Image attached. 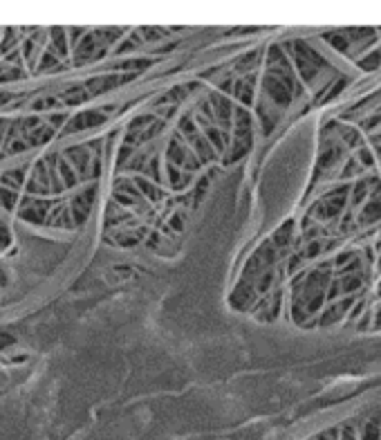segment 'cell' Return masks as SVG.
<instances>
[{
    "label": "cell",
    "mask_w": 381,
    "mask_h": 440,
    "mask_svg": "<svg viewBox=\"0 0 381 440\" xmlns=\"http://www.w3.org/2000/svg\"><path fill=\"white\" fill-rule=\"evenodd\" d=\"M363 166L356 162V157H348L346 160V166L341 169V173H339V178H341V182H348L350 178H361V173H363Z\"/></svg>",
    "instance_id": "obj_28"
},
{
    "label": "cell",
    "mask_w": 381,
    "mask_h": 440,
    "mask_svg": "<svg viewBox=\"0 0 381 440\" xmlns=\"http://www.w3.org/2000/svg\"><path fill=\"white\" fill-rule=\"evenodd\" d=\"M361 440H381V411H373L359 427Z\"/></svg>",
    "instance_id": "obj_21"
},
{
    "label": "cell",
    "mask_w": 381,
    "mask_h": 440,
    "mask_svg": "<svg viewBox=\"0 0 381 440\" xmlns=\"http://www.w3.org/2000/svg\"><path fill=\"white\" fill-rule=\"evenodd\" d=\"M373 330H381V303H377V308L373 312Z\"/></svg>",
    "instance_id": "obj_36"
},
{
    "label": "cell",
    "mask_w": 381,
    "mask_h": 440,
    "mask_svg": "<svg viewBox=\"0 0 381 440\" xmlns=\"http://www.w3.org/2000/svg\"><path fill=\"white\" fill-rule=\"evenodd\" d=\"M354 303H356V297H346V299H337V301L327 303L325 308H323V312L318 314L316 326L332 328V326H337L339 322L348 319L352 308H354Z\"/></svg>",
    "instance_id": "obj_12"
},
{
    "label": "cell",
    "mask_w": 381,
    "mask_h": 440,
    "mask_svg": "<svg viewBox=\"0 0 381 440\" xmlns=\"http://www.w3.org/2000/svg\"><path fill=\"white\" fill-rule=\"evenodd\" d=\"M339 140H341L343 146H346V149H354V151H359V149H363V146H366L363 140H361L359 128H354L350 124L339 126Z\"/></svg>",
    "instance_id": "obj_23"
},
{
    "label": "cell",
    "mask_w": 381,
    "mask_h": 440,
    "mask_svg": "<svg viewBox=\"0 0 381 440\" xmlns=\"http://www.w3.org/2000/svg\"><path fill=\"white\" fill-rule=\"evenodd\" d=\"M206 97H208V102H211L216 124L225 133H231L233 130V110H236V102H233L229 94L220 92V90L208 92Z\"/></svg>",
    "instance_id": "obj_11"
},
{
    "label": "cell",
    "mask_w": 381,
    "mask_h": 440,
    "mask_svg": "<svg viewBox=\"0 0 381 440\" xmlns=\"http://www.w3.org/2000/svg\"><path fill=\"white\" fill-rule=\"evenodd\" d=\"M359 252H354V250H343V252H339L335 259H332V265H335V274H339V272H343L346 270V267H350L356 259H359Z\"/></svg>",
    "instance_id": "obj_26"
},
{
    "label": "cell",
    "mask_w": 381,
    "mask_h": 440,
    "mask_svg": "<svg viewBox=\"0 0 381 440\" xmlns=\"http://www.w3.org/2000/svg\"><path fill=\"white\" fill-rule=\"evenodd\" d=\"M377 126L381 128V113H379V110H377V113H375L373 117H368V119L361 121V128H363L366 133H373Z\"/></svg>",
    "instance_id": "obj_32"
},
{
    "label": "cell",
    "mask_w": 381,
    "mask_h": 440,
    "mask_svg": "<svg viewBox=\"0 0 381 440\" xmlns=\"http://www.w3.org/2000/svg\"><path fill=\"white\" fill-rule=\"evenodd\" d=\"M265 63V52L263 50H251L247 54H242L236 63H233V75L238 77H247V75H256L258 66Z\"/></svg>",
    "instance_id": "obj_18"
},
{
    "label": "cell",
    "mask_w": 381,
    "mask_h": 440,
    "mask_svg": "<svg viewBox=\"0 0 381 440\" xmlns=\"http://www.w3.org/2000/svg\"><path fill=\"white\" fill-rule=\"evenodd\" d=\"M166 162L182 169V171H187V173H193V176L202 169L200 157L193 153L191 146L184 142L177 133H175V138L170 140L168 146H166Z\"/></svg>",
    "instance_id": "obj_8"
},
{
    "label": "cell",
    "mask_w": 381,
    "mask_h": 440,
    "mask_svg": "<svg viewBox=\"0 0 381 440\" xmlns=\"http://www.w3.org/2000/svg\"><path fill=\"white\" fill-rule=\"evenodd\" d=\"M208 185H211L208 176H200L198 185H195V193H193V204H200L202 202V198H204L206 191H208Z\"/></svg>",
    "instance_id": "obj_30"
},
{
    "label": "cell",
    "mask_w": 381,
    "mask_h": 440,
    "mask_svg": "<svg viewBox=\"0 0 381 440\" xmlns=\"http://www.w3.org/2000/svg\"><path fill=\"white\" fill-rule=\"evenodd\" d=\"M294 236H296V225H294V220H285V223H282L272 234V243L280 252V256H285L287 252H292Z\"/></svg>",
    "instance_id": "obj_19"
},
{
    "label": "cell",
    "mask_w": 381,
    "mask_h": 440,
    "mask_svg": "<svg viewBox=\"0 0 381 440\" xmlns=\"http://www.w3.org/2000/svg\"><path fill=\"white\" fill-rule=\"evenodd\" d=\"M321 39L330 45V47H335L337 52L341 54H352V41H350V34L348 30H332V32H325Z\"/></svg>",
    "instance_id": "obj_20"
},
{
    "label": "cell",
    "mask_w": 381,
    "mask_h": 440,
    "mask_svg": "<svg viewBox=\"0 0 381 440\" xmlns=\"http://www.w3.org/2000/svg\"><path fill=\"white\" fill-rule=\"evenodd\" d=\"M135 185H137V189H139V193L144 195V198H149L153 202H159V200L164 198V189L159 187V185H155V182L149 180V178L139 176L137 180H135Z\"/></svg>",
    "instance_id": "obj_24"
},
{
    "label": "cell",
    "mask_w": 381,
    "mask_h": 440,
    "mask_svg": "<svg viewBox=\"0 0 381 440\" xmlns=\"http://www.w3.org/2000/svg\"><path fill=\"white\" fill-rule=\"evenodd\" d=\"M310 440H339V427H332V429H327L323 434H316Z\"/></svg>",
    "instance_id": "obj_33"
},
{
    "label": "cell",
    "mask_w": 381,
    "mask_h": 440,
    "mask_svg": "<svg viewBox=\"0 0 381 440\" xmlns=\"http://www.w3.org/2000/svg\"><path fill=\"white\" fill-rule=\"evenodd\" d=\"M350 191H352V185H348V182H341V185L332 187L325 195H321V198L312 204L310 214L318 223H332V220H337L350 204Z\"/></svg>",
    "instance_id": "obj_6"
},
{
    "label": "cell",
    "mask_w": 381,
    "mask_h": 440,
    "mask_svg": "<svg viewBox=\"0 0 381 440\" xmlns=\"http://www.w3.org/2000/svg\"><path fill=\"white\" fill-rule=\"evenodd\" d=\"M282 299H285V290L282 288H276L274 292H269L267 297H263L261 301H258L254 305V310L249 312L256 322H261V324H269V322H276L280 312H282Z\"/></svg>",
    "instance_id": "obj_10"
},
{
    "label": "cell",
    "mask_w": 381,
    "mask_h": 440,
    "mask_svg": "<svg viewBox=\"0 0 381 440\" xmlns=\"http://www.w3.org/2000/svg\"><path fill=\"white\" fill-rule=\"evenodd\" d=\"M184 225H187V218L182 216V212H175L173 218H170V227L175 231H184Z\"/></svg>",
    "instance_id": "obj_34"
},
{
    "label": "cell",
    "mask_w": 381,
    "mask_h": 440,
    "mask_svg": "<svg viewBox=\"0 0 381 440\" xmlns=\"http://www.w3.org/2000/svg\"><path fill=\"white\" fill-rule=\"evenodd\" d=\"M356 66H359L363 72H373L381 66V47H375V50H370L366 56H361L359 61H356Z\"/></svg>",
    "instance_id": "obj_27"
},
{
    "label": "cell",
    "mask_w": 381,
    "mask_h": 440,
    "mask_svg": "<svg viewBox=\"0 0 381 440\" xmlns=\"http://www.w3.org/2000/svg\"><path fill=\"white\" fill-rule=\"evenodd\" d=\"M377 297H381V283H379V288H377Z\"/></svg>",
    "instance_id": "obj_37"
},
{
    "label": "cell",
    "mask_w": 381,
    "mask_h": 440,
    "mask_svg": "<svg viewBox=\"0 0 381 440\" xmlns=\"http://www.w3.org/2000/svg\"><path fill=\"white\" fill-rule=\"evenodd\" d=\"M166 180L173 191H184L193 182V173H187V171H182V169L166 162Z\"/></svg>",
    "instance_id": "obj_22"
},
{
    "label": "cell",
    "mask_w": 381,
    "mask_h": 440,
    "mask_svg": "<svg viewBox=\"0 0 381 440\" xmlns=\"http://www.w3.org/2000/svg\"><path fill=\"white\" fill-rule=\"evenodd\" d=\"M366 272H356V274H335L327 290V303L337 301V299H346V297H356L359 292L366 288Z\"/></svg>",
    "instance_id": "obj_9"
},
{
    "label": "cell",
    "mask_w": 381,
    "mask_h": 440,
    "mask_svg": "<svg viewBox=\"0 0 381 440\" xmlns=\"http://www.w3.org/2000/svg\"><path fill=\"white\" fill-rule=\"evenodd\" d=\"M343 153H346V146L337 140H330L325 144V151L318 155V162H316V176L321 173V171H332L341 160H343Z\"/></svg>",
    "instance_id": "obj_15"
},
{
    "label": "cell",
    "mask_w": 381,
    "mask_h": 440,
    "mask_svg": "<svg viewBox=\"0 0 381 440\" xmlns=\"http://www.w3.org/2000/svg\"><path fill=\"white\" fill-rule=\"evenodd\" d=\"M256 83H258V75L238 77L236 83H233L231 99L242 108H251L254 99H256Z\"/></svg>",
    "instance_id": "obj_14"
},
{
    "label": "cell",
    "mask_w": 381,
    "mask_h": 440,
    "mask_svg": "<svg viewBox=\"0 0 381 440\" xmlns=\"http://www.w3.org/2000/svg\"><path fill=\"white\" fill-rule=\"evenodd\" d=\"M356 162H359L363 169H375L377 164V157H375V151L373 149H368V146H363V149L356 151Z\"/></svg>",
    "instance_id": "obj_29"
},
{
    "label": "cell",
    "mask_w": 381,
    "mask_h": 440,
    "mask_svg": "<svg viewBox=\"0 0 381 440\" xmlns=\"http://www.w3.org/2000/svg\"><path fill=\"white\" fill-rule=\"evenodd\" d=\"M381 220V180L375 185L370 198L366 200L361 212L356 214V227H370Z\"/></svg>",
    "instance_id": "obj_13"
},
{
    "label": "cell",
    "mask_w": 381,
    "mask_h": 440,
    "mask_svg": "<svg viewBox=\"0 0 381 440\" xmlns=\"http://www.w3.org/2000/svg\"><path fill=\"white\" fill-rule=\"evenodd\" d=\"M280 113H282V110H278L276 106L269 104L265 97H263L261 102H258V106H256V117H258V124H263V133H265V135H269V133L276 128V124L280 121Z\"/></svg>",
    "instance_id": "obj_17"
},
{
    "label": "cell",
    "mask_w": 381,
    "mask_h": 440,
    "mask_svg": "<svg viewBox=\"0 0 381 440\" xmlns=\"http://www.w3.org/2000/svg\"><path fill=\"white\" fill-rule=\"evenodd\" d=\"M335 279L332 261L318 263L312 270H303L294 276L289 288V317L299 326L305 322H316L327 303V290Z\"/></svg>",
    "instance_id": "obj_2"
},
{
    "label": "cell",
    "mask_w": 381,
    "mask_h": 440,
    "mask_svg": "<svg viewBox=\"0 0 381 440\" xmlns=\"http://www.w3.org/2000/svg\"><path fill=\"white\" fill-rule=\"evenodd\" d=\"M177 135L191 146L195 155L200 157L202 166L218 160V153L213 151V146L208 144L206 135L202 133V128L198 126V121H195L193 115H182L180 117V121H177Z\"/></svg>",
    "instance_id": "obj_7"
},
{
    "label": "cell",
    "mask_w": 381,
    "mask_h": 440,
    "mask_svg": "<svg viewBox=\"0 0 381 440\" xmlns=\"http://www.w3.org/2000/svg\"><path fill=\"white\" fill-rule=\"evenodd\" d=\"M363 310H366V299H356L354 308H352V312H350V317H348V322H354L356 317H359Z\"/></svg>",
    "instance_id": "obj_35"
},
{
    "label": "cell",
    "mask_w": 381,
    "mask_h": 440,
    "mask_svg": "<svg viewBox=\"0 0 381 440\" xmlns=\"http://www.w3.org/2000/svg\"><path fill=\"white\" fill-rule=\"evenodd\" d=\"M254 115L249 108L236 106L233 110V130H231V146L223 157L225 164H236L254 149Z\"/></svg>",
    "instance_id": "obj_5"
},
{
    "label": "cell",
    "mask_w": 381,
    "mask_h": 440,
    "mask_svg": "<svg viewBox=\"0 0 381 440\" xmlns=\"http://www.w3.org/2000/svg\"><path fill=\"white\" fill-rule=\"evenodd\" d=\"M282 47L287 50L292 63H294V70H296L299 79L303 81V85H314L318 79L325 75V70H332L327 59L307 43L305 39H292V41H285Z\"/></svg>",
    "instance_id": "obj_4"
},
{
    "label": "cell",
    "mask_w": 381,
    "mask_h": 440,
    "mask_svg": "<svg viewBox=\"0 0 381 440\" xmlns=\"http://www.w3.org/2000/svg\"><path fill=\"white\" fill-rule=\"evenodd\" d=\"M280 252L272 243V238L263 240L261 245L254 250V254L244 263L240 279L236 288L229 295V305L236 312H251L254 305L267 297L269 292H274L280 281L278 263H280Z\"/></svg>",
    "instance_id": "obj_1"
},
{
    "label": "cell",
    "mask_w": 381,
    "mask_h": 440,
    "mask_svg": "<svg viewBox=\"0 0 381 440\" xmlns=\"http://www.w3.org/2000/svg\"><path fill=\"white\" fill-rule=\"evenodd\" d=\"M350 83V79H343V77H339L335 83H330V88H325L321 94L316 97V102H318V106H323V104H330L332 99H335V97H339L343 90H346V85Z\"/></svg>",
    "instance_id": "obj_25"
},
{
    "label": "cell",
    "mask_w": 381,
    "mask_h": 440,
    "mask_svg": "<svg viewBox=\"0 0 381 440\" xmlns=\"http://www.w3.org/2000/svg\"><path fill=\"white\" fill-rule=\"evenodd\" d=\"M261 88L265 99L278 110L289 108L303 94V81L294 70V63L282 43H272L267 47Z\"/></svg>",
    "instance_id": "obj_3"
},
{
    "label": "cell",
    "mask_w": 381,
    "mask_h": 440,
    "mask_svg": "<svg viewBox=\"0 0 381 440\" xmlns=\"http://www.w3.org/2000/svg\"><path fill=\"white\" fill-rule=\"evenodd\" d=\"M339 440H361L359 427H354L352 422H346L339 427Z\"/></svg>",
    "instance_id": "obj_31"
},
{
    "label": "cell",
    "mask_w": 381,
    "mask_h": 440,
    "mask_svg": "<svg viewBox=\"0 0 381 440\" xmlns=\"http://www.w3.org/2000/svg\"><path fill=\"white\" fill-rule=\"evenodd\" d=\"M379 182V178H359L352 182V191H350V209H359V207L366 204V200L370 198V193L375 189V185Z\"/></svg>",
    "instance_id": "obj_16"
}]
</instances>
